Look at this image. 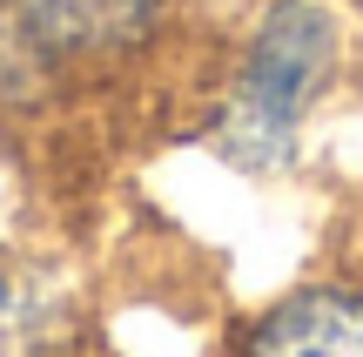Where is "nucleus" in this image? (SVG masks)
Instances as JSON below:
<instances>
[{
	"mask_svg": "<svg viewBox=\"0 0 363 357\" xmlns=\"http://www.w3.org/2000/svg\"><path fill=\"white\" fill-rule=\"evenodd\" d=\"M343 67V21L323 0H269L242 34L235 75L216 108V148L249 175L296 162V135Z\"/></svg>",
	"mask_w": 363,
	"mask_h": 357,
	"instance_id": "1",
	"label": "nucleus"
},
{
	"mask_svg": "<svg viewBox=\"0 0 363 357\" xmlns=\"http://www.w3.org/2000/svg\"><path fill=\"white\" fill-rule=\"evenodd\" d=\"M21 54L48 67H101L148 48L169 0H0Z\"/></svg>",
	"mask_w": 363,
	"mask_h": 357,
	"instance_id": "2",
	"label": "nucleus"
},
{
	"mask_svg": "<svg viewBox=\"0 0 363 357\" xmlns=\"http://www.w3.org/2000/svg\"><path fill=\"white\" fill-rule=\"evenodd\" d=\"M235 357H363V277H316L242 324Z\"/></svg>",
	"mask_w": 363,
	"mask_h": 357,
	"instance_id": "3",
	"label": "nucleus"
},
{
	"mask_svg": "<svg viewBox=\"0 0 363 357\" xmlns=\"http://www.w3.org/2000/svg\"><path fill=\"white\" fill-rule=\"evenodd\" d=\"M357 256H363V229H357Z\"/></svg>",
	"mask_w": 363,
	"mask_h": 357,
	"instance_id": "4",
	"label": "nucleus"
}]
</instances>
